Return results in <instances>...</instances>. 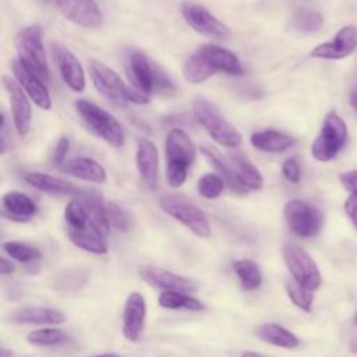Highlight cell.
<instances>
[{
  "mask_svg": "<svg viewBox=\"0 0 357 357\" xmlns=\"http://www.w3.org/2000/svg\"><path fill=\"white\" fill-rule=\"evenodd\" d=\"M11 68L15 79L22 86L25 93L33 100V103L40 109H50L52 98L49 95L47 88L45 86V82L39 79L36 75H33L31 71H28L18 60L13 61Z\"/></svg>",
  "mask_w": 357,
  "mask_h": 357,
  "instance_id": "20",
  "label": "cell"
},
{
  "mask_svg": "<svg viewBox=\"0 0 357 357\" xmlns=\"http://www.w3.org/2000/svg\"><path fill=\"white\" fill-rule=\"evenodd\" d=\"M68 148H70V139L67 135H61L54 146V151H53V155H52V162L53 165H61L67 156V152H68Z\"/></svg>",
  "mask_w": 357,
  "mask_h": 357,
  "instance_id": "42",
  "label": "cell"
},
{
  "mask_svg": "<svg viewBox=\"0 0 357 357\" xmlns=\"http://www.w3.org/2000/svg\"><path fill=\"white\" fill-rule=\"evenodd\" d=\"M241 357H264V356L259 353H255V351H244L241 354Z\"/></svg>",
  "mask_w": 357,
  "mask_h": 357,
  "instance_id": "46",
  "label": "cell"
},
{
  "mask_svg": "<svg viewBox=\"0 0 357 357\" xmlns=\"http://www.w3.org/2000/svg\"><path fill=\"white\" fill-rule=\"evenodd\" d=\"M3 85L8 93L15 130L21 137H25L29 132L32 120V109L28 100V95L18 84V81L11 77H3Z\"/></svg>",
  "mask_w": 357,
  "mask_h": 357,
  "instance_id": "15",
  "label": "cell"
},
{
  "mask_svg": "<svg viewBox=\"0 0 357 357\" xmlns=\"http://www.w3.org/2000/svg\"><path fill=\"white\" fill-rule=\"evenodd\" d=\"M45 1H52V0H45Z\"/></svg>",
  "mask_w": 357,
  "mask_h": 357,
  "instance_id": "51",
  "label": "cell"
},
{
  "mask_svg": "<svg viewBox=\"0 0 357 357\" xmlns=\"http://www.w3.org/2000/svg\"><path fill=\"white\" fill-rule=\"evenodd\" d=\"M349 137L346 121L336 113L329 112L322 123L321 132L311 145V153L318 162H329L337 156Z\"/></svg>",
  "mask_w": 357,
  "mask_h": 357,
  "instance_id": "7",
  "label": "cell"
},
{
  "mask_svg": "<svg viewBox=\"0 0 357 357\" xmlns=\"http://www.w3.org/2000/svg\"><path fill=\"white\" fill-rule=\"evenodd\" d=\"M250 141L254 148L262 152H271V153L283 152L296 144V139L293 137L276 130L255 131L251 135Z\"/></svg>",
  "mask_w": 357,
  "mask_h": 357,
  "instance_id": "28",
  "label": "cell"
},
{
  "mask_svg": "<svg viewBox=\"0 0 357 357\" xmlns=\"http://www.w3.org/2000/svg\"><path fill=\"white\" fill-rule=\"evenodd\" d=\"M159 206L198 237H209L211 226L205 213L184 197L165 195L159 199Z\"/></svg>",
  "mask_w": 357,
  "mask_h": 357,
  "instance_id": "9",
  "label": "cell"
},
{
  "mask_svg": "<svg viewBox=\"0 0 357 357\" xmlns=\"http://www.w3.org/2000/svg\"><path fill=\"white\" fill-rule=\"evenodd\" d=\"M257 336L261 340L282 349H294L300 344V339L291 331L273 322L259 325L257 328Z\"/></svg>",
  "mask_w": 357,
  "mask_h": 357,
  "instance_id": "29",
  "label": "cell"
},
{
  "mask_svg": "<svg viewBox=\"0 0 357 357\" xmlns=\"http://www.w3.org/2000/svg\"><path fill=\"white\" fill-rule=\"evenodd\" d=\"M3 215L15 222H26L36 215L38 206L26 194L8 191L1 198Z\"/></svg>",
  "mask_w": 357,
  "mask_h": 357,
  "instance_id": "23",
  "label": "cell"
},
{
  "mask_svg": "<svg viewBox=\"0 0 357 357\" xmlns=\"http://www.w3.org/2000/svg\"><path fill=\"white\" fill-rule=\"evenodd\" d=\"M216 71L198 54H191L183 64V77L191 84H201L212 77Z\"/></svg>",
  "mask_w": 357,
  "mask_h": 357,
  "instance_id": "30",
  "label": "cell"
},
{
  "mask_svg": "<svg viewBox=\"0 0 357 357\" xmlns=\"http://www.w3.org/2000/svg\"><path fill=\"white\" fill-rule=\"evenodd\" d=\"M59 11L75 25L96 29L102 25V13L95 0H52Z\"/></svg>",
  "mask_w": 357,
  "mask_h": 357,
  "instance_id": "14",
  "label": "cell"
},
{
  "mask_svg": "<svg viewBox=\"0 0 357 357\" xmlns=\"http://www.w3.org/2000/svg\"><path fill=\"white\" fill-rule=\"evenodd\" d=\"M4 252L18 262H33L40 258V251L29 244L21 241H6L3 243Z\"/></svg>",
  "mask_w": 357,
  "mask_h": 357,
  "instance_id": "35",
  "label": "cell"
},
{
  "mask_svg": "<svg viewBox=\"0 0 357 357\" xmlns=\"http://www.w3.org/2000/svg\"><path fill=\"white\" fill-rule=\"evenodd\" d=\"M201 152L205 156V159L209 162V165L219 173V176L225 180L226 185L237 192V194H245L248 190L240 183V180L237 178L231 165L229 160H225L222 158V155L218 152V149H215L211 145H202L201 146Z\"/></svg>",
  "mask_w": 357,
  "mask_h": 357,
  "instance_id": "27",
  "label": "cell"
},
{
  "mask_svg": "<svg viewBox=\"0 0 357 357\" xmlns=\"http://www.w3.org/2000/svg\"><path fill=\"white\" fill-rule=\"evenodd\" d=\"M75 110L85 123V126L98 138L116 148L124 144L123 128L110 113L85 99H78L75 102Z\"/></svg>",
  "mask_w": 357,
  "mask_h": 357,
  "instance_id": "6",
  "label": "cell"
},
{
  "mask_svg": "<svg viewBox=\"0 0 357 357\" xmlns=\"http://www.w3.org/2000/svg\"><path fill=\"white\" fill-rule=\"evenodd\" d=\"M127 75L134 88L145 95L156 91H170L173 84L166 74L141 52H132L128 57Z\"/></svg>",
  "mask_w": 357,
  "mask_h": 357,
  "instance_id": "8",
  "label": "cell"
},
{
  "mask_svg": "<svg viewBox=\"0 0 357 357\" xmlns=\"http://www.w3.org/2000/svg\"><path fill=\"white\" fill-rule=\"evenodd\" d=\"M1 134H0V139H1V153H4L7 151L8 146V138H7V120L6 116H1V128H0Z\"/></svg>",
  "mask_w": 357,
  "mask_h": 357,
  "instance_id": "43",
  "label": "cell"
},
{
  "mask_svg": "<svg viewBox=\"0 0 357 357\" xmlns=\"http://www.w3.org/2000/svg\"><path fill=\"white\" fill-rule=\"evenodd\" d=\"M339 180L343 187L350 192V195L344 201V212L357 229V169L340 173Z\"/></svg>",
  "mask_w": 357,
  "mask_h": 357,
  "instance_id": "33",
  "label": "cell"
},
{
  "mask_svg": "<svg viewBox=\"0 0 357 357\" xmlns=\"http://www.w3.org/2000/svg\"><path fill=\"white\" fill-rule=\"evenodd\" d=\"M18 61L43 82L50 81L46 53L43 47L42 26L32 24L22 28L15 38Z\"/></svg>",
  "mask_w": 357,
  "mask_h": 357,
  "instance_id": "4",
  "label": "cell"
},
{
  "mask_svg": "<svg viewBox=\"0 0 357 357\" xmlns=\"http://www.w3.org/2000/svg\"><path fill=\"white\" fill-rule=\"evenodd\" d=\"M227 160L230 162L237 178L247 190H261L264 187V177L258 167L241 152L233 151L227 155Z\"/></svg>",
  "mask_w": 357,
  "mask_h": 357,
  "instance_id": "24",
  "label": "cell"
},
{
  "mask_svg": "<svg viewBox=\"0 0 357 357\" xmlns=\"http://www.w3.org/2000/svg\"><path fill=\"white\" fill-rule=\"evenodd\" d=\"M233 269L240 279L244 290H255L262 283V273L259 266L252 259H238L233 264Z\"/></svg>",
  "mask_w": 357,
  "mask_h": 357,
  "instance_id": "31",
  "label": "cell"
},
{
  "mask_svg": "<svg viewBox=\"0 0 357 357\" xmlns=\"http://www.w3.org/2000/svg\"><path fill=\"white\" fill-rule=\"evenodd\" d=\"M88 357H120L116 353H105V354H98V356H88Z\"/></svg>",
  "mask_w": 357,
  "mask_h": 357,
  "instance_id": "48",
  "label": "cell"
},
{
  "mask_svg": "<svg viewBox=\"0 0 357 357\" xmlns=\"http://www.w3.org/2000/svg\"><path fill=\"white\" fill-rule=\"evenodd\" d=\"M106 213H107V219H109V223L120 230V231H127L131 226V222H130V218L128 215L114 202H110L106 205Z\"/></svg>",
  "mask_w": 357,
  "mask_h": 357,
  "instance_id": "39",
  "label": "cell"
},
{
  "mask_svg": "<svg viewBox=\"0 0 357 357\" xmlns=\"http://www.w3.org/2000/svg\"><path fill=\"white\" fill-rule=\"evenodd\" d=\"M286 293L296 307H298L305 312L311 311L312 301H314V291L304 289L296 280H289L286 282Z\"/></svg>",
  "mask_w": 357,
  "mask_h": 357,
  "instance_id": "37",
  "label": "cell"
},
{
  "mask_svg": "<svg viewBox=\"0 0 357 357\" xmlns=\"http://www.w3.org/2000/svg\"><path fill=\"white\" fill-rule=\"evenodd\" d=\"M357 49V26H342L333 40L324 42L311 50V57L322 60H342L349 57Z\"/></svg>",
  "mask_w": 357,
  "mask_h": 357,
  "instance_id": "13",
  "label": "cell"
},
{
  "mask_svg": "<svg viewBox=\"0 0 357 357\" xmlns=\"http://www.w3.org/2000/svg\"><path fill=\"white\" fill-rule=\"evenodd\" d=\"M181 13L185 22L198 33L211 39H227L230 29L213 14H211L204 6L197 3H184Z\"/></svg>",
  "mask_w": 357,
  "mask_h": 357,
  "instance_id": "12",
  "label": "cell"
},
{
  "mask_svg": "<svg viewBox=\"0 0 357 357\" xmlns=\"http://www.w3.org/2000/svg\"><path fill=\"white\" fill-rule=\"evenodd\" d=\"M195 120L206 130L213 141L218 144L236 148L241 144L240 131L227 121L219 112V109L206 99H195L192 105Z\"/></svg>",
  "mask_w": 357,
  "mask_h": 357,
  "instance_id": "5",
  "label": "cell"
},
{
  "mask_svg": "<svg viewBox=\"0 0 357 357\" xmlns=\"http://www.w3.org/2000/svg\"><path fill=\"white\" fill-rule=\"evenodd\" d=\"M354 322L357 324V311H356V315H354Z\"/></svg>",
  "mask_w": 357,
  "mask_h": 357,
  "instance_id": "50",
  "label": "cell"
},
{
  "mask_svg": "<svg viewBox=\"0 0 357 357\" xmlns=\"http://www.w3.org/2000/svg\"><path fill=\"white\" fill-rule=\"evenodd\" d=\"M225 185H226V183L219 174L208 173V174H204L198 180L197 190L201 197H204L206 199H215L222 194Z\"/></svg>",
  "mask_w": 357,
  "mask_h": 357,
  "instance_id": "38",
  "label": "cell"
},
{
  "mask_svg": "<svg viewBox=\"0 0 357 357\" xmlns=\"http://www.w3.org/2000/svg\"><path fill=\"white\" fill-rule=\"evenodd\" d=\"M88 68L91 79L98 92H100L116 106H126L128 102L135 105H146L149 102L148 95L142 93L134 86L127 85L114 70L103 63L92 60L89 61Z\"/></svg>",
  "mask_w": 357,
  "mask_h": 357,
  "instance_id": "2",
  "label": "cell"
},
{
  "mask_svg": "<svg viewBox=\"0 0 357 357\" xmlns=\"http://www.w3.org/2000/svg\"><path fill=\"white\" fill-rule=\"evenodd\" d=\"M141 278L149 283L153 287L167 290H176V291H194L197 290V283L191 279H187L184 276L176 275L173 272H169L162 268L156 266H144L139 271Z\"/></svg>",
  "mask_w": 357,
  "mask_h": 357,
  "instance_id": "19",
  "label": "cell"
},
{
  "mask_svg": "<svg viewBox=\"0 0 357 357\" xmlns=\"http://www.w3.org/2000/svg\"><path fill=\"white\" fill-rule=\"evenodd\" d=\"M166 178L170 187L178 188L187 180L188 167L195 159V145L180 128H172L166 137Z\"/></svg>",
  "mask_w": 357,
  "mask_h": 357,
  "instance_id": "3",
  "label": "cell"
},
{
  "mask_svg": "<svg viewBox=\"0 0 357 357\" xmlns=\"http://www.w3.org/2000/svg\"><path fill=\"white\" fill-rule=\"evenodd\" d=\"M53 54L57 60V66L63 81L74 92H82L85 89V73L79 60L66 46L59 42L52 43Z\"/></svg>",
  "mask_w": 357,
  "mask_h": 357,
  "instance_id": "16",
  "label": "cell"
},
{
  "mask_svg": "<svg viewBox=\"0 0 357 357\" xmlns=\"http://www.w3.org/2000/svg\"><path fill=\"white\" fill-rule=\"evenodd\" d=\"M25 181L28 184H31L33 188L47 192V194H54V195H70V197H75L79 198L82 195L86 194V191L75 187L74 184L50 176V174H45V173H39V172H32L28 173L25 176Z\"/></svg>",
  "mask_w": 357,
  "mask_h": 357,
  "instance_id": "22",
  "label": "cell"
},
{
  "mask_svg": "<svg viewBox=\"0 0 357 357\" xmlns=\"http://www.w3.org/2000/svg\"><path fill=\"white\" fill-rule=\"evenodd\" d=\"M10 321L25 325H59L64 322V315L59 310L49 307H24L13 311Z\"/></svg>",
  "mask_w": 357,
  "mask_h": 357,
  "instance_id": "25",
  "label": "cell"
},
{
  "mask_svg": "<svg viewBox=\"0 0 357 357\" xmlns=\"http://www.w3.org/2000/svg\"><path fill=\"white\" fill-rule=\"evenodd\" d=\"M324 15L311 8H300L293 15V26L304 33H312L322 28Z\"/></svg>",
  "mask_w": 357,
  "mask_h": 357,
  "instance_id": "34",
  "label": "cell"
},
{
  "mask_svg": "<svg viewBox=\"0 0 357 357\" xmlns=\"http://www.w3.org/2000/svg\"><path fill=\"white\" fill-rule=\"evenodd\" d=\"M349 103H350V106L353 107V110L357 113V86H354V88L350 91Z\"/></svg>",
  "mask_w": 357,
  "mask_h": 357,
  "instance_id": "45",
  "label": "cell"
},
{
  "mask_svg": "<svg viewBox=\"0 0 357 357\" xmlns=\"http://www.w3.org/2000/svg\"><path fill=\"white\" fill-rule=\"evenodd\" d=\"M14 271V265L11 264V261L6 259V258H1V265H0V272L1 275H8Z\"/></svg>",
  "mask_w": 357,
  "mask_h": 357,
  "instance_id": "44",
  "label": "cell"
},
{
  "mask_svg": "<svg viewBox=\"0 0 357 357\" xmlns=\"http://www.w3.org/2000/svg\"><path fill=\"white\" fill-rule=\"evenodd\" d=\"M11 354H13V353H11L10 350L1 347V356H0V357H11Z\"/></svg>",
  "mask_w": 357,
  "mask_h": 357,
  "instance_id": "49",
  "label": "cell"
},
{
  "mask_svg": "<svg viewBox=\"0 0 357 357\" xmlns=\"http://www.w3.org/2000/svg\"><path fill=\"white\" fill-rule=\"evenodd\" d=\"M159 305L169 310H190V311H199L204 308L202 303L184 291L167 290L159 296Z\"/></svg>",
  "mask_w": 357,
  "mask_h": 357,
  "instance_id": "32",
  "label": "cell"
},
{
  "mask_svg": "<svg viewBox=\"0 0 357 357\" xmlns=\"http://www.w3.org/2000/svg\"><path fill=\"white\" fill-rule=\"evenodd\" d=\"M215 71H222L230 75H241L243 67L234 53L218 45H204L197 52Z\"/></svg>",
  "mask_w": 357,
  "mask_h": 357,
  "instance_id": "21",
  "label": "cell"
},
{
  "mask_svg": "<svg viewBox=\"0 0 357 357\" xmlns=\"http://www.w3.org/2000/svg\"><path fill=\"white\" fill-rule=\"evenodd\" d=\"M349 350H350L351 353L357 354V339H356V340H353V342L350 343V347H349Z\"/></svg>",
  "mask_w": 357,
  "mask_h": 357,
  "instance_id": "47",
  "label": "cell"
},
{
  "mask_svg": "<svg viewBox=\"0 0 357 357\" xmlns=\"http://www.w3.org/2000/svg\"><path fill=\"white\" fill-rule=\"evenodd\" d=\"M135 160L142 181L151 190H155L159 180V153L152 141L146 138L138 139Z\"/></svg>",
  "mask_w": 357,
  "mask_h": 357,
  "instance_id": "18",
  "label": "cell"
},
{
  "mask_svg": "<svg viewBox=\"0 0 357 357\" xmlns=\"http://www.w3.org/2000/svg\"><path fill=\"white\" fill-rule=\"evenodd\" d=\"M283 257L293 279L298 284L310 291L319 289L322 283L321 272L315 261L304 248L296 244H286L283 248Z\"/></svg>",
  "mask_w": 357,
  "mask_h": 357,
  "instance_id": "10",
  "label": "cell"
},
{
  "mask_svg": "<svg viewBox=\"0 0 357 357\" xmlns=\"http://www.w3.org/2000/svg\"><path fill=\"white\" fill-rule=\"evenodd\" d=\"M61 170L73 177L84 181L103 184L106 181V170L96 160L89 158H74L61 166Z\"/></svg>",
  "mask_w": 357,
  "mask_h": 357,
  "instance_id": "26",
  "label": "cell"
},
{
  "mask_svg": "<svg viewBox=\"0 0 357 357\" xmlns=\"http://www.w3.org/2000/svg\"><path fill=\"white\" fill-rule=\"evenodd\" d=\"M64 220L73 244L93 254L107 252L110 223L106 206L96 195L86 192L71 199L64 208Z\"/></svg>",
  "mask_w": 357,
  "mask_h": 357,
  "instance_id": "1",
  "label": "cell"
},
{
  "mask_svg": "<svg viewBox=\"0 0 357 357\" xmlns=\"http://www.w3.org/2000/svg\"><path fill=\"white\" fill-rule=\"evenodd\" d=\"M282 173L284 176V178L290 183H300V178H301V169H300V165L297 162L296 158H289L283 162V166H282Z\"/></svg>",
  "mask_w": 357,
  "mask_h": 357,
  "instance_id": "40",
  "label": "cell"
},
{
  "mask_svg": "<svg viewBox=\"0 0 357 357\" xmlns=\"http://www.w3.org/2000/svg\"><path fill=\"white\" fill-rule=\"evenodd\" d=\"M67 339L66 333L57 328H42L28 333L26 340L35 346H56Z\"/></svg>",
  "mask_w": 357,
  "mask_h": 357,
  "instance_id": "36",
  "label": "cell"
},
{
  "mask_svg": "<svg viewBox=\"0 0 357 357\" xmlns=\"http://www.w3.org/2000/svg\"><path fill=\"white\" fill-rule=\"evenodd\" d=\"M85 282V275L81 273L79 271H70V272H66L63 273L60 278H59V283L57 286L63 290L66 289H70V283H74L75 289L77 287H81L82 283Z\"/></svg>",
  "mask_w": 357,
  "mask_h": 357,
  "instance_id": "41",
  "label": "cell"
},
{
  "mask_svg": "<svg viewBox=\"0 0 357 357\" xmlns=\"http://www.w3.org/2000/svg\"><path fill=\"white\" fill-rule=\"evenodd\" d=\"M284 219L289 229L298 237H314L319 233L324 216L319 209L301 199H290L284 205Z\"/></svg>",
  "mask_w": 357,
  "mask_h": 357,
  "instance_id": "11",
  "label": "cell"
},
{
  "mask_svg": "<svg viewBox=\"0 0 357 357\" xmlns=\"http://www.w3.org/2000/svg\"><path fill=\"white\" fill-rule=\"evenodd\" d=\"M146 318V303L141 293H131L124 304L123 311V335L127 340L135 342L139 339Z\"/></svg>",
  "mask_w": 357,
  "mask_h": 357,
  "instance_id": "17",
  "label": "cell"
}]
</instances>
